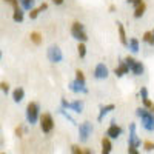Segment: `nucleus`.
Returning a JSON list of instances; mask_svg holds the SVG:
<instances>
[{
	"label": "nucleus",
	"mask_w": 154,
	"mask_h": 154,
	"mask_svg": "<svg viewBox=\"0 0 154 154\" xmlns=\"http://www.w3.org/2000/svg\"><path fill=\"white\" fill-rule=\"evenodd\" d=\"M136 114L140 119V122H142L143 130H146L148 133H152L154 131V114L151 111H148L146 108H137Z\"/></svg>",
	"instance_id": "obj_1"
},
{
	"label": "nucleus",
	"mask_w": 154,
	"mask_h": 154,
	"mask_svg": "<svg viewBox=\"0 0 154 154\" xmlns=\"http://www.w3.org/2000/svg\"><path fill=\"white\" fill-rule=\"evenodd\" d=\"M25 114H26V120L29 125H35L38 120H40V105L37 103V102H29V103L26 105V111H25Z\"/></svg>",
	"instance_id": "obj_2"
},
{
	"label": "nucleus",
	"mask_w": 154,
	"mask_h": 154,
	"mask_svg": "<svg viewBox=\"0 0 154 154\" xmlns=\"http://www.w3.org/2000/svg\"><path fill=\"white\" fill-rule=\"evenodd\" d=\"M93 131H94V126H93L91 122H89V120L82 122L80 126H79V142L80 143H86L88 139L91 137Z\"/></svg>",
	"instance_id": "obj_3"
},
{
	"label": "nucleus",
	"mask_w": 154,
	"mask_h": 154,
	"mask_svg": "<svg viewBox=\"0 0 154 154\" xmlns=\"http://www.w3.org/2000/svg\"><path fill=\"white\" fill-rule=\"evenodd\" d=\"M71 35L75 38V40H79V42H86L88 40V35L85 32V26L80 23V22H74L71 25Z\"/></svg>",
	"instance_id": "obj_4"
},
{
	"label": "nucleus",
	"mask_w": 154,
	"mask_h": 154,
	"mask_svg": "<svg viewBox=\"0 0 154 154\" xmlns=\"http://www.w3.org/2000/svg\"><path fill=\"white\" fill-rule=\"evenodd\" d=\"M123 60H125L126 65L130 66V69H131V72H133L134 75H142V74H143L145 66H143V63H142V62L136 60V59H134V57H131V56H126Z\"/></svg>",
	"instance_id": "obj_5"
},
{
	"label": "nucleus",
	"mask_w": 154,
	"mask_h": 154,
	"mask_svg": "<svg viewBox=\"0 0 154 154\" xmlns=\"http://www.w3.org/2000/svg\"><path fill=\"white\" fill-rule=\"evenodd\" d=\"M40 130L43 134H49L54 130V119L49 112H43L40 117Z\"/></svg>",
	"instance_id": "obj_6"
},
{
	"label": "nucleus",
	"mask_w": 154,
	"mask_h": 154,
	"mask_svg": "<svg viewBox=\"0 0 154 154\" xmlns=\"http://www.w3.org/2000/svg\"><path fill=\"white\" fill-rule=\"evenodd\" d=\"M136 130H137V125L134 122H131L130 123V134H128V146L139 148L140 145H142V140H140V137L137 136Z\"/></svg>",
	"instance_id": "obj_7"
},
{
	"label": "nucleus",
	"mask_w": 154,
	"mask_h": 154,
	"mask_svg": "<svg viewBox=\"0 0 154 154\" xmlns=\"http://www.w3.org/2000/svg\"><path fill=\"white\" fill-rule=\"evenodd\" d=\"M46 56H48V60H49L51 63H59V62L63 60V53H62V49H60L57 45H51V46L48 48Z\"/></svg>",
	"instance_id": "obj_8"
},
{
	"label": "nucleus",
	"mask_w": 154,
	"mask_h": 154,
	"mask_svg": "<svg viewBox=\"0 0 154 154\" xmlns=\"http://www.w3.org/2000/svg\"><path fill=\"white\" fill-rule=\"evenodd\" d=\"M122 131H123L122 126H119L117 123L112 120V122L109 123V126H108V130H106L105 134H106V137H109V139L112 140V139H119V137L122 136Z\"/></svg>",
	"instance_id": "obj_9"
},
{
	"label": "nucleus",
	"mask_w": 154,
	"mask_h": 154,
	"mask_svg": "<svg viewBox=\"0 0 154 154\" xmlns=\"http://www.w3.org/2000/svg\"><path fill=\"white\" fill-rule=\"evenodd\" d=\"M108 75H109V71H108L105 63H97L96 68H94V77L97 80H105Z\"/></svg>",
	"instance_id": "obj_10"
},
{
	"label": "nucleus",
	"mask_w": 154,
	"mask_h": 154,
	"mask_svg": "<svg viewBox=\"0 0 154 154\" xmlns=\"http://www.w3.org/2000/svg\"><path fill=\"white\" fill-rule=\"evenodd\" d=\"M68 88H69V91H72V93H75V94H80V93H83V94H88V88H86L85 85L79 83L77 80H72V82H69Z\"/></svg>",
	"instance_id": "obj_11"
},
{
	"label": "nucleus",
	"mask_w": 154,
	"mask_h": 154,
	"mask_svg": "<svg viewBox=\"0 0 154 154\" xmlns=\"http://www.w3.org/2000/svg\"><path fill=\"white\" fill-rule=\"evenodd\" d=\"M130 66L125 63V60H120L119 62V65L116 66V69H114V74H116V77H123L125 74H130Z\"/></svg>",
	"instance_id": "obj_12"
},
{
	"label": "nucleus",
	"mask_w": 154,
	"mask_h": 154,
	"mask_svg": "<svg viewBox=\"0 0 154 154\" xmlns=\"http://www.w3.org/2000/svg\"><path fill=\"white\" fill-rule=\"evenodd\" d=\"M139 94H140V99H142V102H143V108L151 109L154 103H152V102L149 100V97H148V89H146L145 86H142V88H140V91H139Z\"/></svg>",
	"instance_id": "obj_13"
},
{
	"label": "nucleus",
	"mask_w": 154,
	"mask_h": 154,
	"mask_svg": "<svg viewBox=\"0 0 154 154\" xmlns=\"http://www.w3.org/2000/svg\"><path fill=\"white\" fill-rule=\"evenodd\" d=\"M100 146H102V154H111V151H112V143H111V139L109 137H106V136H103L102 137V142H100Z\"/></svg>",
	"instance_id": "obj_14"
},
{
	"label": "nucleus",
	"mask_w": 154,
	"mask_h": 154,
	"mask_svg": "<svg viewBox=\"0 0 154 154\" xmlns=\"http://www.w3.org/2000/svg\"><path fill=\"white\" fill-rule=\"evenodd\" d=\"M114 109H116V105H114V103H108V105L100 106V111H99V116H97V120H99V122H102L105 116H106V114H109V112H111V111H114Z\"/></svg>",
	"instance_id": "obj_15"
},
{
	"label": "nucleus",
	"mask_w": 154,
	"mask_h": 154,
	"mask_svg": "<svg viewBox=\"0 0 154 154\" xmlns=\"http://www.w3.org/2000/svg\"><path fill=\"white\" fill-rule=\"evenodd\" d=\"M116 25H117V31H119V38H120V43H122L123 46H128V45H130V42H128V38H126V32H125L123 25H122L120 22H117Z\"/></svg>",
	"instance_id": "obj_16"
},
{
	"label": "nucleus",
	"mask_w": 154,
	"mask_h": 154,
	"mask_svg": "<svg viewBox=\"0 0 154 154\" xmlns=\"http://www.w3.org/2000/svg\"><path fill=\"white\" fill-rule=\"evenodd\" d=\"M23 97H25V89L22 86H17L14 91H12V100H14L16 103H20L23 100Z\"/></svg>",
	"instance_id": "obj_17"
},
{
	"label": "nucleus",
	"mask_w": 154,
	"mask_h": 154,
	"mask_svg": "<svg viewBox=\"0 0 154 154\" xmlns=\"http://www.w3.org/2000/svg\"><path fill=\"white\" fill-rule=\"evenodd\" d=\"M69 109H71V111H74V112H77V114H80V112L83 111V100H80V99L72 100V102H71Z\"/></svg>",
	"instance_id": "obj_18"
},
{
	"label": "nucleus",
	"mask_w": 154,
	"mask_h": 154,
	"mask_svg": "<svg viewBox=\"0 0 154 154\" xmlns=\"http://www.w3.org/2000/svg\"><path fill=\"white\" fill-rule=\"evenodd\" d=\"M23 19H25V12H23V9H22V8L14 9V12H12V20H14L16 23H22Z\"/></svg>",
	"instance_id": "obj_19"
},
{
	"label": "nucleus",
	"mask_w": 154,
	"mask_h": 154,
	"mask_svg": "<svg viewBox=\"0 0 154 154\" xmlns=\"http://www.w3.org/2000/svg\"><path fill=\"white\" fill-rule=\"evenodd\" d=\"M145 11H146V5L142 3V5H139L137 8H134V12H133V16L134 19H140L143 14H145Z\"/></svg>",
	"instance_id": "obj_20"
},
{
	"label": "nucleus",
	"mask_w": 154,
	"mask_h": 154,
	"mask_svg": "<svg viewBox=\"0 0 154 154\" xmlns=\"http://www.w3.org/2000/svg\"><path fill=\"white\" fill-rule=\"evenodd\" d=\"M29 40L34 43V45H40L42 43V34L40 32H37V31H32L31 34H29Z\"/></svg>",
	"instance_id": "obj_21"
},
{
	"label": "nucleus",
	"mask_w": 154,
	"mask_h": 154,
	"mask_svg": "<svg viewBox=\"0 0 154 154\" xmlns=\"http://www.w3.org/2000/svg\"><path fill=\"white\" fill-rule=\"evenodd\" d=\"M128 48L131 49V53H139L140 51V45H139V40L136 37L130 38V45H128Z\"/></svg>",
	"instance_id": "obj_22"
},
{
	"label": "nucleus",
	"mask_w": 154,
	"mask_h": 154,
	"mask_svg": "<svg viewBox=\"0 0 154 154\" xmlns=\"http://www.w3.org/2000/svg\"><path fill=\"white\" fill-rule=\"evenodd\" d=\"M20 3H22V9H25V11H32L35 0H20Z\"/></svg>",
	"instance_id": "obj_23"
},
{
	"label": "nucleus",
	"mask_w": 154,
	"mask_h": 154,
	"mask_svg": "<svg viewBox=\"0 0 154 154\" xmlns=\"http://www.w3.org/2000/svg\"><path fill=\"white\" fill-rule=\"evenodd\" d=\"M75 80L86 86V79H85V74H83L82 69H75Z\"/></svg>",
	"instance_id": "obj_24"
},
{
	"label": "nucleus",
	"mask_w": 154,
	"mask_h": 154,
	"mask_svg": "<svg viewBox=\"0 0 154 154\" xmlns=\"http://www.w3.org/2000/svg\"><path fill=\"white\" fill-rule=\"evenodd\" d=\"M77 54H79L80 59H83L86 56V45L83 42H79V45H77Z\"/></svg>",
	"instance_id": "obj_25"
},
{
	"label": "nucleus",
	"mask_w": 154,
	"mask_h": 154,
	"mask_svg": "<svg viewBox=\"0 0 154 154\" xmlns=\"http://www.w3.org/2000/svg\"><path fill=\"white\" fill-rule=\"evenodd\" d=\"M59 112H60V114L63 116V117L66 119V120H69V122H71L72 125H75V120H74V119L71 117V114H69V112H68V111H66L65 108H59Z\"/></svg>",
	"instance_id": "obj_26"
},
{
	"label": "nucleus",
	"mask_w": 154,
	"mask_h": 154,
	"mask_svg": "<svg viewBox=\"0 0 154 154\" xmlns=\"http://www.w3.org/2000/svg\"><path fill=\"white\" fill-rule=\"evenodd\" d=\"M143 149L145 151H152L154 149V142L152 140H145L143 142Z\"/></svg>",
	"instance_id": "obj_27"
},
{
	"label": "nucleus",
	"mask_w": 154,
	"mask_h": 154,
	"mask_svg": "<svg viewBox=\"0 0 154 154\" xmlns=\"http://www.w3.org/2000/svg\"><path fill=\"white\" fill-rule=\"evenodd\" d=\"M83 151L85 149H82L79 145H75V143L71 145V154H83Z\"/></svg>",
	"instance_id": "obj_28"
},
{
	"label": "nucleus",
	"mask_w": 154,
	"mask_h": 154,
	"mask_svg": "<svg viewBox=\"0 0 154 154\" xmlns=\"http://www.w3.org/2000/svg\"><path fill=\"white\" fill-rule=\"evenodd\" d=\"M40 12H42V11H40V8H34V9H32V11L29 12V19H31V20L37 19V17H38V14H40Z\"/></svg>",
	"instance_id": "obj_29"
},
{
	"label": "nucleus",
	"mask_w": 154,
	"mask_h": 154,
	"mask_svg": "<svg viewBox=\"0 0 154 154\" xmlns=\"http://www.w3.org/2000/svg\"><path fill=\"white\" fill-rule=\"evenodd\" d=\"M151 37H152V31H146V32L143 34V37H142V42H145V43H149Z\"/></svg>",
	"instance_id": "obj_30"
},
{
	"label": "nucleus",
	"mask_w": 154,
	"mask_h": 154,
	"mask_svg": "<svg viewBox=\"0 0 154 154\" xmlns=\"http://www.w3.org/2000/svg\"><path fill=\"white\" fill-rule=\"evenodd\" d=\"M60 103H62V108H65V109H69V106H71V102H68L65 97L60 99Z\"/></svg>",
	"instance_id": "obj_31"
},
{
	"label": "nucleus",
	"mask_w": 154,
	"mask_h": 154,
	"mask_svg": "<svg viewBox=\"0 0 154 154\" xmlns=\"http://www.w3.org/2000/svg\"><path fill=\"white\" fill-rule=\"evenodd\" d=\"M5 3H8V5H11L14 9H17L19 8V0H3Z\"/></svg>",
	"instance_id": "obj_32"
},
{
	"label": "nucleus",
	"mask_w": 154,
	"mask_h": 154,
	"mask_svg": "<svg viewBox=\"0 0 154 154\" xmlns=\"http://www.w3.org/2000/svg\"><path fill=\"white\" fill-rule=\"evenodd\" d=\"M14 134H16V137H22L23 136V128H22V125H19V126H16V130H14Z\"/></svg>",
	"instance_id": "obj_33"
},
{
	"label": "nucleus",
	"mask_w": 154,
	"mask_h": 154,
	"mask_svg": "<svg viewBox=\"0 0 154 154\" xmlns=\"http://www.w3.org/2000/svg\"><path fill=\"white\" fill-rule=\"evenodd\" d=\"M0 86H2V93L6 96V94L9 93V85H8L6 82H2V83H0Z\"/></svg>",
	"instance_id": "obj_34"
},
{
	"label": "nucleus",
	"mask_w": 154,
	"mask_h": 154,
	"mask_svg": "<svg viewBox=\"0 0 154 154\" xmlns=\"http://www.w3.org/2000/svg\"><path fill=\"white\" fill-rule=\"evenodd\" d=\"M128 154H140V152H139V149L134 148V146H128Z\"/></svg>",
	"instance_id": "obj_35"
},
{
	"label": "nucleus",
	"mask_w": 154,
	"mask_h": 154,
	"mask_svg": "<svg viewBox=\"0 0 154 154\" xmlns=\"http://www.w3.org/2000/svg\"><path fill=\"white\" fill-rule=\"evenodd\" d=\"M51 2H53L54 5H57V6H60V5H63V2H65V0H51Z\"/></svg>",
	"instance_id": "obj_36"
},
{
	"label": "nucleus",
	"mask_w": 154,
	"mask_h": 154,
	"mask_svg": "<svg viewBox=\"0 0 154 154\" xmlns=\"http://www.w3.org/2000/svg\"><path fill=\"white\" fill-rule=\"evenodd\" d=\"M38 8H40V11H46V9H48V3H45V2H43V3H42L40 6H38Z\"/></svg>",
	"instance_id": "obj_37"
},
{
	"label": "nucleus",
	"mask_w": 154,
	"mask_h": 154,
	"mask_svg": "<svg viewBox=\"0 0 154 154\" xmlns=\"http://www.w3.org/2000/svg\"><path fill=\"white\" fill-rule=\"evenodd\" d=\"M142 3H143V0H134V3H133V5H134V8H137L139 5H142Z\"/></svg>",
	"instance_id": "obj_38"
},
{
	"label": "nucleus",
	"mask_w": 154,
	"mask_h": 154,
	"mask_svg": "<svg viewBox=\"0 0 154 154\" xmlns=\"http://www.w3.org/2000/svg\"><path fill=\"white\" fill-rule=\"evenodd\" d=\"M83 154H94V152H93V149H89V148H85Z\"/></svg>",
	"instance_id": "obj_39"
},
{
	"label": "nucleus",
	"mask_w": 154,
	"mask_h": 154,
	"mask_svg": "<svg viewBox=\"0 0 154 154\" xmlns=\"http://www.w3.org/2000/svg\"><path fill=\"white\" fill-rule=\"evenodd\" d=\"M108 9H109V12H114V11H116V5H109Z\"/></svg>",
	"instance_id": "obj_40"
},
{
	"label": "nucleus",
	"mask_w": 154,
	"mask_h": 154,
	"mask_svg": "<svg viewBox=\"0 0 154 154\" xmlns=\"http://www.w3.org/2000/svg\"><path fill=\"white\" fill-rule=\"evenodd\" d=\"M149 45L154 46V31H152V37H151V40H149Z\"/></svg>",
	"instance_id": "obj_41"
},
{
	"label": "nucleus",
	"mask_w": 154,
	"mask_h": 154,
	"mask_svg": "<svg viewBox=\"0 0 154 154\" xmlns=\"http://www.w3.org/2000/svg\"><path fill=\"white\" fill-rule=\"evenodd\" d=\"M126 2H128V3H131V5H133V3H134V0H126Z\"/></svg>",
	"instance_id": "obj_42"
},
{
	"label": "nucleus",
	"mask_w": 154,
	"mask_h": 154,
	"mask_svg": "<svg viewBox=\"0 0 154 154\" xmlns=\"http://www.w3.org/2000/svg\"><path fill=\"white\" fill-rule=\"evenodd\" d=\"M151 112H152V114H154V105H152V108H151Z\"/></svg>",
	"instance_id": "obj_43"
},
{
	"label": "nucleus",
	"mask_w": 154,
	"mask_h": 154,
	"mask_svg": "<svg viewBox=\"0 0 154 154\" xmlns=\"http://www.w3.org/2000/svg\"><path fill=\"white\" fill-rule=\"evenodd\" d=\"M2 154H5V152H2Z\"/></svg>",
	"instance_id": "obj_44"
}]
</instances>
